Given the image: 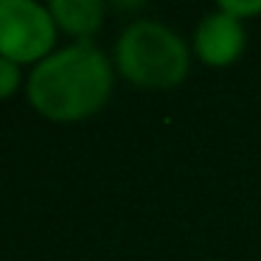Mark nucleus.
Masks as SVG:
<instances>
[{"label":"nucleus","mask_w":261,"mask_h":261,"mask_svg":"<svg viewBox=\"0 0 261 261\" xmlns=\"http://www.w3.org/2000/svg\"><path fill=\"white\" fill-rule=\"evenodd\" d=\"M216 9L244 23V20L258 17V14H261V0H219V6H216Z\"/></svg>","instance_id":"obj_6"},{"label":"nucleus","mask_w":261,"mask_h":261,"mask_svg":"<svg viewBox=\"0 0 261 261\" xmlns=\"http://www.w3.org/2000/svg\"><path fill=\"white\" fill-rule=\"evenodd\" d=\"M113 68L101 48L90 40L54 51L29 76V98L51 121H82L107 104Z\"/></svg>","instance_id":"obj_1"},{"label":"nucleus","mask_w":261,"mask_h":261,"mask_svg":"<svg viewBox=\"0 0 261 261\" xmlns=\"http://www.w3.org/2000/svg\"><path fill=\"white\" fill-rule=\"evenodd\" d=\"M48 12L59 29L73 37H82V40L96 34L104 23L101 0H51Z\"/></svg>","instance_id":"obj_5"},{"label":"nucleus","mask_w":261,"mask_h":261,"mask_svg":"<svg viewBox=\"0 0 261 261\" xmlns=\"http://www.w3.org/2000/svg\"><path fill=\"white\" fill-rule=\"evenodd\" d=\"M20 85V68L17 62H12V59L0 57V98L12 96L14 90H17Z\"/></svg>","instance_id":"obj_7"},{"label":"nucleus","mask_w":261,"mask_h":261,"mask_svg":"<svg viewBox=\"0 0 261 261\" xmlns=\"http://www.w3.org/2000/svg\"><path fill=\"white\" fill-rule=\"evenodd\" d=\"M191 48L202 65H208V68H227L247 48V29H244L242 20L214 9V12H208L199 20Z\"/></svg>","instance_id":"obj_4"},{"label":"nucleus","mask_w":261,"mask_h":261,"mask_svg":"<svg viewBox=\"0 0 261 261\" xmlns=\"http://www.w3.org/2000/svg\"><path fill=\"white\" fill-rule=\"evenodd\" d=\"M57 23L48 6L34 0H0V57L12 62H37L51 57Z\"/></svg>","instance_id":"obj_3"},{"label":"nucleus","mask_w":261,"mask_h":261,"mask_svg":"<svg viewBox=\"0 0 261 261\" xmlns=\"http://www.w3.org/2000/svg\"><path fill=\"white\" fill-rule=\"evenodd\" d=\"M115 68L143 90H171L191 70V48L177 31L158 20H135L115 40Z\"/></svg>","instance_id":"obj_2"}]
</instances>
